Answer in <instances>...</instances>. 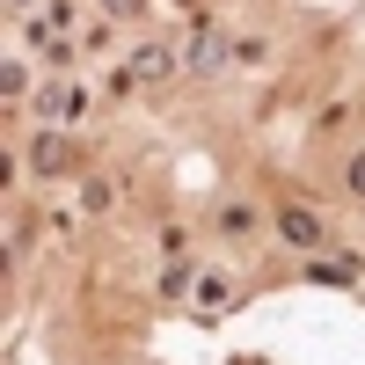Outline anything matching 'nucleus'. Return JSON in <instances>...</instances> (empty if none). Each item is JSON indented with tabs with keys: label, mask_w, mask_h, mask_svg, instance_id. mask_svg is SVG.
<instances>
[{
	"label": "nucleus",
	"mask_w": 365,
	"mask_h": 365,
	"mask_svg": "<svg viewBox=\"0 0 365 365\" xmlns=\"http://www.w3.org/2000/svg\"><path fill=\"white\" fill-rule=\"evenodd\" d=\"M154 73H168V51H161V44H146V51H132V66H125V81H154Z\"/></svg>",
	"instance_id": "f03ea898"
},
{
	"label": "nucleus",
	"mask_w": 365,
	"mask_h": 365,
	"mask_svg": "<svg viewBox=\"0 0 365 365\" xmlns=\"http://www.w3.org/2000/svg\"><path fill=\"white\" fill-rule=\"evenodd\" d=\"M110 15H146V0H103Z\"/></svg>",
	"instance_id": "39448f33"
},
{
	"label": "nucleus",
	"mask_w": 365,
	"mask_h": 365,
	"mask_svg": "<svg viewBox=\"0 0 365 365\" xmlns=\"http://www.w3.org/2000/svg\"><path fill=\"white\" fill-rule=\"evenodd\" d=\"M278 234L292 241V249H322V220H314L307 205H285V212H278Z\"/></svg>",
	"instance_id": "f257e3e1"
},
{
	"label": "nucleus",
	"mask_w": 365,
	"mask_h": 365,
	"mask_svg": "<svg viewBox=\"0 0 365 365\" xmlns=\"http://www.w3.org/2000/svg\"><path fill=\"white\" fill-rule=\"evenodd\" d=\"M190 66H197V73H212V66H220V44H212V37H197V51H190Z\"/></svg>",
	"instance_id": "7ed1b4c3"
},
{
	"label": "nucleus",
	"mask_w": 365,
	"mask_h": 365,
	"mask_svg": "<svg viewBox=\"0 0 365 365\" xmlns=\"http://www.w3.org/2000/svg\"><path fill=\"white\" fill-rule=\"evenodd\" d=\"M344 182H351V190H358V197H365V154H358V161H351V168H344Z\"/></svg>",
	"instance_id": "20e7f679"
}]
</instances>
